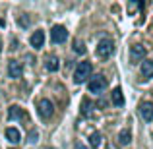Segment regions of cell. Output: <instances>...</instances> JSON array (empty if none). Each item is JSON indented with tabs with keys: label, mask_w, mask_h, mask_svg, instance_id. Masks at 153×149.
Returning a JSON list of instances; mask_svg holds the SVG:
<instances>
[{
	"label": "cell",
	"mask_w": 153,
	"mask_h": 149,
	"mask_svg": "<svg viewBox=\"0 0 153 149\" xmlns=\"http://www.w3.org/2000/svg\"><path fill=\"white\" fill-rule=\"evenodd\" d=\"M19 23H22V27H27L31 21H29V18H27V19H25V18H19Z\"/></svg>",
	"instance_id": "d6986e66"
},
{
	"label": "cell",
	"mask_w": 153,
	"mask_h": 149,
	"mask_svg": "<svg viewBox=\"0 0 153 149\" xmlns=\"http://www.w3.org/2000/svg\"><path fill=\"white\" fill-rule=\"evenodd\" d=\"M29 43H31V47H33L35 50H41V49H43V45H45V33H43V29L35 31V33L31 35Z\"/></svg>",
	"instance_id": "ba28073f"
},
{
	"label": "cell",
	"mask_w": 153,
	"mask_h": 149,
	"mask_svg": "<svg viewBox=\"0 0 153 149\" xmlns=\"http://www.w3.org/2000/svg\"><path fill=\"white\" fill-rule=\"evenodd\" d=\"M45 66H47V70H49V72H56L60 68V62H58V58H56V56H49Z\"/></svg>",
	"instance_id": "2e32d148"
},
{
	"label": "cell",
	"mask_w": 153,
	"mask_h": 149,
	"mask_svg": "<svg viewBox=\"0 0 153 149\" xmlns=\"http://www.w3.org/2000/svg\"><path fill=\"white\" fill-rule=\"evenodd\" d=\"M111 97H112V105H114V107H122L124 105V95H122V89H120V87L112 89Z\"/></svg>",
	"instance_id": "5bb4252c"
},
{
	"label": "cell",
	"mask_w": 153,
	"mask_h": 149,
	"mask_svg": "<svg viewBox=\"0 0 153 149\" xmlns=\"http://www.w3.org/2000/svg\"><path fill=\"white\" fill-rule=\"evenodd\" d=\"M130 58H132V62H140V60H143V58H146V47L134 45L130 49Z\"/></svg>",
	"instance_id": "9c48e42d"
},
{
	"label": "cell",
	"mask_w": 153,
	"mask_h": 149,
	"mask_svg": "<svg viewBox=\"0 0 153 149\" xmlns=\"http://www.w3.org/2000/svg\"><path fill=\"white\" fill-rule=\"evenodd\" d=\"M132 142V132L128 130V128H124V130L118 132V143L120 145H130Z\"/></svg>",
	"instance_id": "4fadbf2b"
},
{
	"label": "cell",
	"mask_w": 153,
	"mask_h": 149,
	"mask_svg": "<svg viewBox=\"0 0 153 149\" xmlns=\"http://www.w3.org/2000/svg\"><path fill=\"white\" fill-rule=\"evenodd\" d=\"M140 114H142V118L146 120V122H151L153 120V103L143 101V103L140 105Z\"/></svg>",
	"instance_id": "52a82bcc"
},
{
	"label": "cell",
	"mask_w": 153,
	"mask_h": 149,
	"mask_svg": "<svg viewBox=\"0 0 153 149\" xmlns=\"http://www.w3.org/2000/svg\"><path fill=\"white\" fill-rule=\"evenodd\" d=\"M74 149H89V147H85V145H83V143L76 142V143H74Z\"/></svg>",
	"instance_id": "ffe728a7"
},
{
	"label": "cell",
	"mask_w": 153,
	"mask_h": 149,
	"mask_svg": "<svg viewBox=\"0 0 153 149\" xmlns=\"http://www.w3.org/2000/svg\"><path fill=\"white\" fill-rule=\"evenodd\" d=\"M51 39H52V43H54V45L64 43V41L68 39L66 27H64V25H54V27H52V31H51Z\"/></svg>",
	"instance_id": "5b68a950"
},
{
	"label": "cell",
	"mask_w": 153,
	"mask_h": 149,
	"mask_svg": "<svg viewBox=\"0 0 153 149\" xmlns=\"http://www.w3.org/2000/svg\"><path fill=\"white\" fill-rule=\"evenodd\" d=\"M91 70H93L91 62H79L78 66H76V70H74V82L76 83H83L87 78H89Z\"/></svg>",
	"instance_id": "6da1fadb"
},
{
	"label": "cell",
	"mask_w": 153,
	"mask_h": 149,
	"mask_svg": "<svg viewBox=\"0 0 153 149\" xmlns=\"http://www.w3.org/2000/svg\"><path fill=\"white\" fill-rule=\"evenodd\" d=\"M0 52H2V41H0Z\"/></svg>",
	"instance_id": "44dd1931"
},
{
	"label": "cell",
	"mask_w": 153,
	"mask_h": 149,
	"mask_svg": "<svg viewBox=\"0 0 153 149\" xmlns=\"http://www.w3.org/2000/svg\"><path fill=\"white\" fill-rule=\"evenodd\" d=\"M22 118H25V112H23L22 107L14 105V107L8 108V120H22Z\"/></svg>",
	"instance_id": "30bf717a"
},
{
	"label": "cell",
	"mask_w": 153,
	"mask_h": 149,
	"mask_svg": "<svg viewBox=\"0 0 153 149\" xmlns=\"http://www.w3.org/2000/svg\"><path fill=\"white\" fill-rule=\"evenodd\" d=\"M142 78L143 79L153 78V60L143 58V62H142Z\"/></svg>",
	"instance_id": "7c38bea8"
},
{
	"label": "cell",
	"mask_w": 153,
	"mask_h": 149,
	"mask_svg": "<svg viewBox=\"0 0 153 149\" xmlns=\"http://www.w3.org/2000/svg\"><path fill=\"white\" fill-rule=\"evenodd\" d=\"M112 52H114V43L111 39H101L97 45V54L101 58H108V56H112Z\"/></svg>",
	"instance_id": "3957f363"
},
{
	"label": "cell",
	"mask_w": 153,
	"mask_h": 149,
	"mask_svg": "<svg viewBox=\"0 0 153 149\" xmlns=\"http://www.w3.org/2000/svg\"><path fill=\"white\" fill-rule=\"evenodd\" d=\"M105 87H107V79L103 78V76H93V78L89 79V93H103Z\"/></svg>",
	"instance_id": "277c9868"
},
{
	"label": "cell",
	"mask_w": 153,
	"mask_h": 149,
	"mask_svg": "<svg viewBox=\"0 0 153 149\" xmlns=\"http://www.w3.org/2000/svg\"><path fill=\"white\" fill-rule=\"evenodd\" d=\"M29 142H31V143L37 142V130H31V132H29Z\"/></svg>",
	"instance_id": "ac0fdd59"
},
{
	"label": "cell",
	"mask_w": 153,
	"mask_h": 149,
	"mask_svg": "<svg viewBox=\"0 0 153 149\" xmlns=\"http://www.w3.org/2000/svg\"><path fill=\"white\" fill-rule=\"evenodd\" d=\"M37 110H39V116H41L43 120H49V118H52V114H54V105H52L49 99H41L39 105H37Z\"/></svg>",
	"instance_id": "7a4b0ae2"
},
{
	"label": "cell",
	"mask_w": 153,
	"mask_h": 149,
	"mask_svg": "<svg viewBox=\"0 0 153 149\" xmlns=\"http://www.w3.org/2000/svg\"><path fill=\"white\" fill-rule=\"evenodd\" d=\"M6 139H8L10 143H18L19 139H22L19 130H18V128H8V130H6Z\"/></svg>",
	"instance_id": "9a60e30c"
},
{
	"label": "cell",
	"mask_w": 153,
	"mask_h": 149,
	"mask_svg": "<svg viewBox=\"0 0 153 149\" xmlns=\"http://www.w3.org/2000/svg\"><path fill=\"white\" fill-rule=\"evenodd\" d=\"M76 52H79V54H83V52H85V47H83V43H82V41L76 43Z\"/></svg>",
	"instance_id": "e0dca14e"
},
{
	"label": "cell",
	"mask_w": 153,
	"mask_h": 149,
	"mask_svg": "<svg viewBox=\"0 0 153 149\" xmlns=\"http://www.w3.org/2000/svg\"><path fill=\"white\" fill-rule=\"evenodd\" d=\"M89 145L93 149H103L105 147V139H103V136L99 134V132H93V134L89 136Z\"/></svg>",
	"instance_id": "8fae6325"
},
{
	"label": "cell",
	"mask_w": 153,
	"mask_h": 149,
	"mask_svg": "<svg viewBox=\"0 0 153 149\" xmlns=\"http://www.w3.org/2000/svg\"><path fill=\"white\" fill-rule=\"evenodd\" d=\"M8 76H10L12 79H19L23 76V66L22 62H18V60H10V64H8Z\"/></svg>",
	"instance_id": "8992f818"
}]
</instances>
